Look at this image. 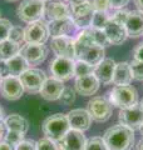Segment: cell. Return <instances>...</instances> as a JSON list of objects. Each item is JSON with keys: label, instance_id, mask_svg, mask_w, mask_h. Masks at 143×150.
Masks as SVG:
<instances>
[{"label": "cell", "instance_id": "43", "mask_svg": "<svg viewBox=\"0 0 143 150\" xmlns=\"http://www.w3.org/2000/svg\"><path fill=\"white\" fill-rule=\"evenodd\" d=\"M133 56H134V59H136V60L143 62V43L138 44L137 48L133 50Z\"/></svg>", "mask_w": 143, "mask_h": 150}, {"label": "cell", "instance_id": "11", "mask_svg": "<svg viewBox=\"0 0 143 150\" xmlns=\"http://www.w3.org/2000/svg\"><path fill=\"white\" fill-rule=\"evenodd\" d=\"M25 43L29 44H45L49 38V30H48V23L44 20L33 21L25 29Z\"/></svg>", "mask_w": 143, "mask_h": 150}, {"label": "cell", "instance_id": "24", "mask_svg": "<svg viewBox=\"0 0 143 150\" xmlns=\"http://www.w3.org/2000/svg\"><path fill=\"white\" fill-rule=\"evenodd\" d=\"M132 73L128 62H121L116 64L113 74V84L114 85H129L132 83Z\"/></svg>", "mask_w": 143, "mask_h": 150}, {"label": "cell", "instance_id": "31", "mask_svg": "<svg viewBox=\"0 0 143 150\" xmlns=\"http://www.w3.org/2000/svg\"><path fill=\"white\" fill-rule=\"evenodd\" d=\"M90 30V36H92V41L93 44L95 45H99L104 48V46H107L109 44V41L107 39L106 34H104V31L101 30V29H94V28H89Z\"/></svg>", "mask_w": 143, "mask_h": 150}, {"label": "cell", "instance_id": "30", "mask_svg": "<svg viewBox=\"0 0 143 150\" xmlns=\"http://www.w3.org/2000/svg\"><path fill=\"white\" fill-rule=\"evenodd\" d=\"M75 94H77L75 89L70 88V86H64L63 91H61L60 96H59L60 104H63L64 106L72 105V104H73V103L75 101Z\"/></svg>", "mask_w": 143, "mask_h": 150}, {"label": "cell", "instance_id": "39", "mask_svg": "<svg viewBox=\"0 0 143 150\" xmlns=\"http://www.w3.org/2000/svg\"><path fill=\"white\" fill-rule=\"evenodd\" d=\"M128 10H124V9H117L116 13L113 14V15H111L109 18L112 19V20H114L116 23H118V24H122L124 25V23L127 20V16H128Z\"/></svg>", "mask_w": 143, "mask_h": 150}, {"label": "cell", "instance_id": "38", "mask_svg": "<svg viewBox=\"0 0 143 150\" xmlns=\"http://www.w3.org/2000/svg\"><path fill=\"white\" fill-rule=\"evenodd\" d=\"M90 3V5L94 9V11H103L108 13V10L111 9L108 0H88Z\"/></svg>", "mask_w": 143, "mask_h": 150}, {"label": "cell", "instance_id": "10", "mask_svg": "<svg viewBox=\"0 0 143 150\" xmlns=\"http://www.w3.org/2000/svg\"><path fill=\"white\" fill-rule=\"evenodd\" d=\"M49 70L51 73V76L64 83L74 76V60L55 56L50 62Z\"/></svg>", "mask_w": 143, "mask_h": 150}, {"label": "cell", "instance_id": "47", "mask_svg": "<svg viewBox=\"0 0 143 150\" xmlns=\"http://www.w3.org/2000/svg\"><path fill=\"white\" fill-rule=\"evenodd\" d=\"M70 5H75V4H80V3H84V1H87V0H66Z\"/></svg>", "mask_w": 143, "mask_h": 150}, {"label": "cell", "instance_id": "34", "mask_svg": "<svg viewBox=\"0 0 143 150\" xmlns=\"http://www.w3.org/2000/svg\"><path fill=\"white\" fill-rule=\"evenodd\" d=\"M129 67L132 78L137 81H143V62L133 59L132 62H129Z\"/></svg>", "mask_w": 143, "mask_h": 150}, {"label": "cell", "instance_id": "49", "mask_svg": "<svg viewBox=\"0 0 143 150\" xmlns=\"http://www.w3.org/2000/svg\"><path fill=\"white\" fill-rule=\"evenodd\" d=\"M0 119H4V110L0 108Z\"/></svg>", "mask_w": 143, "mask_h": 150}, {"label": "cell", "instance_id": "25", "mask_svg": "<svg viewBox=\"0 0 143 150\" xmlns=\"http://www.w3.org/2000/svg\"><path fill=\"white\" fill-rule=\"evenodd\" d=\"M8 64V69H9V74L11 76H20V75L29 69V64L26 63V60L23 58L20 54H16L15 56H13L11 59L6 60Z\"/></svg>", "mask_w": 143, "mask_h": 150}, {"label": "cell", "instance_id": "7", "mask_svg": "<svg viewBox=\"0 0 143 150\" xmlns=\"http://www.w3.org/2000/svg\"><path fill=\"white\" fill-rule=\"evenodd\" d=\"M70 6V18L77 25L78 29H87L90 28L92 24V19L94 15V9L90 5V3L84 1L80 4H75V5H69Z\"/></svg>", "mask_w": 143, "mask_h": 150}, {"label": "cell", "instance_id": "28", "mask_svg": "<svg viewBox=\"0 0 143 150\" xmlns=\"http://www.w3.org/2000/svg\"><path fill=\"white\" fill-rule=\"evenodd\" d=\"M94 68L93 65H90L85 62H80V60H75L74 62V76H85V75L93 74L94 73Z\"/></svg>", "mask_w": 143, "mask_h": 150}, {"label": "cell", "instance_id": "32", "mask_svg": "<svg viewBox=\"0 0 143 150\" xmlns=\"http://www.w3.org/2000/svg\"><path fill=\"white\" fill-rule=\"evenodd\" d=\"M8 39L19 44L20 46H21V44H25V33H24V29L21 26L13 25V28L10 29V33H9Z\"/></svg>", "mask_w": 143, "mask_h": 150}, {"label": "cell", "instance_id": "22", "mask_svg": "<svg viewBox=\"0 0 143 150\" xmlns=\"http://www.w3.org/2000/svg\"><path fill=\"white\" fill-rule=\"evenodd\" d=\"M116 62L113 59H103L98 65L94 68V75L99 80V83L103 85H109L113 81V74H114V68H116Z\"/></svg>", "mask_w": 143, "mask_h": 150}, {"label": "cell", "instance_id": "29", "mask_svg": "<svg viewBox=\"0 0 143 150\" xmlns=\"http://www.w3.org/2000/svg\"><path fill=\"white\" fill-rule=\"evenodd\" d=\"M109 15L107 13L103 11H94V15L92 19V24H90V28H94V29H101L103 30L104 26L107 25V23L109 21Z\"/></svg>", "mask_w": 143, "mask_h": 150}, {"label": "cell", "instance_id": "55", "mask_svg": "<svg viewBox=\"0 0 143 150\" xmlns=\"http://www.w3.org/2000/svg\"><path fill=\"white\" fill-rule=\"evenodd\" d=\"M0 81H1V76H0Z\"/></svg>", "mask_w": 143, "mask_h": 150}, {"label": "cell", "instance_id": "19", "mask_svg": "<svg viewBox=\"0 0 143 150\" xmlns=\"http://www.w3.org/2000/svg\"><path fill=\"white\" fill-rule=\"evenodd\" d=\"M70 16V6L59 0H49L45 3L44 8V18L48 21L56 20Z\"/></svg>", "mask_w": 143, "mask_h": 150}, {"label": "cell", "instance_id": "42", "mask_svg": "<svg viewBox=\"0 0 143 150\" xmlns=\"http://www.w3.org/2000/svg\"><path fill=\"white\" fill-rule=\"evenodd\" d=\"M0 76H1V79L10 76V74H9V69H8V64H6V60H0Z\"/></svg>", "mask_w": 143, "mask_h": 150}, {"label": "cell", "instance_id": "15", "mask_svg": "<svg viewBox=\"0 0 143 150\" xmlns=\"http://www.w3.org/2000/svg\"><path fill=\"white\" fill-rule=\"evenodd\" d=\"M85 143H87V139L83 131L70 129L56 143V146H58V150H84Z\"/></svg>", "mask_w": 143, "mask_h": 150}, {"label": "cell", "instance_id": "53", "mask_svg": "<svg viewBox=\"0 0 143 150\" xmlns=\"http://www.w3.org/2000/svg\"><path fill=\"white\" fill-rule=\"evenodd\" d=\"M43 1H45V3H46V1H49V0H43Z\"/></svg>", "mask_w": 143, "mask_h": 150}, {"label": "cell", "instance_id": "5", "mask_svg": "<svg viewBox=\"0 0 143 150\" xmlns=\"http://www.w3.org/2000/svg\"><path fill=\"white\" fill-rule=\"evenodd\" d=\"M104 59V48L94 44H83L75 41V60L98 65Z\"/></svg>", "mask_w": 143, "mask_h": 150}, {"label": "cell", "instance_id": "44", "mask_svg": "<svg viewBox=\"0 0 143 150\" xmlns=\"http://www.w3.org/2000/svg\"><path fill=\"white\" fill-rule=\"evenodd\" d=\"M8 131H9V129H8V126L5 124V120L0 119V142H3V140L5 139Z\"/></svg>", "mask_w": 143, "mask_h": 150}, {"label": "cell", "instance_id": "13", "mask_svg": "<svg viewBox=\"0 0 143 150\" xmlns=\"http://www.w3.org/2000/svg\"><path fill=\"white\" fill-rule=\"evenodd\" d=\"M29 65H39L48 56V49L44 44H29L25 43L21 45L19 51Z\"/></svg>", "mask_w": 143, "mask_h": 150}, {"label": "cell", "instance_id": "16", "mask_svg": "<svg viewBox=\"0 0 143 150\" xmlns=\"http://www.w3.org/2000/svg\"><path fill=\"white\" fill-rule=\"evenodd\" d=\"M78 28L72 20V18H63V19H56V20L48 21V30L49 35L51 38H58V36H70L72 34L77 30Z\"/></svg>", "mask_w": 143, "mask_h": 150}, {"label": "cell", "instance_id": "6", "mask_svg": "<svg viewBox=\"0 0 143 150\" xmlns=\"http://www.w3.org/2000/svg\"><path fill=\"white\" fill-rule=\"evenodd\" d=\"M87 110L92 116V120L97 121V123H106L111 119L113 106L104 96H93L88 101Z\"/></svg>", "mask_w": 143, "mask_h": 150}, {"label": "cell", "instance_id": "20", "mask_svg": "<svg viewBox=\"0 0 143 150\" xmlns=\"http://www.w3.org/2000/svg\"><path fill=\"white\" fill-rule=\"evenodd\" d=\"M103 31L107 36L109 44H113V45H121L122 43H124L126 39L128 38L124 25L118 24V23L112 20V19H109V21L104 26Z\"/></svg>", "mask_w": 143, "mask_h": 150}, {"label": "cell", "instance_id": "18", "mask_svg": "<svg viewBox=\"0 0 143 150\" xmlns=\"http://www.w3.org/2000/svg\"><path fill=\"white\" fill-rule=\"evenodd\" d=\"M101 83L94 74H89L85 76H78L75 78L74 89L79 95L82 96H92L98 91Z\"/></svg>", "mask_w": 143, "mask_h": 150}, {"label": "cell", "instance_id": "50", "mask_svg": "<svg viewBox=\"0 0 143 150\" xmlns=\"http://www.w3.org/2000/svg\"><path fill=\"white\" fill-rule=\"evenodd\" d=\"M139 131H141V134H142V135H143V125H142V126H141V129H139Z\"/></svg>", "mask_w": 143, "mask_h": 150}, {"label": "cell", "instance_id": "14", "mask_svg": "<svg viewBox=\"0 0 143 150\" xmlns=\"http://www.w3.org/2000/svg\"><path fill=\"white\" fill-rule=\"evenodd\" d=\"M51 50L56 56L75 60V39L70 36H58L51 39Z\"/></svg>", "mask_w": 143, "mask_h": 150}, {"label": "cell", "instance_id": "33", "mask_svg": "<svg viewBox=\"0 0 143 150\" xmlns=\"http://www.w3.org/2000/svg\"><path fill=\"white\" fill-rule=\"evenodd\" d=\"M84 150H108L103 138L101 137H93L85 143Z\"/></svg>", "mask_w": 143, "mask_h": 150}, {"label": "cell", "instance_id": "27", "mask_svg": "<svg viewBox=\"0 0 143 150\" xmlns=\"http://www.w3.org/2000/svg\"><path fill=\"white\" fill-rule=\"evenodd\" d=\"M21 46L14 43L11 40H4L0 41V60H9L11 59L13 56H15L16 54H19Z\"/></svg>", "mask_w": 143, "mask_h": 150}, {"label": "cell", "instance_id": "12", "mask_svg": "<svg viewBox=\"0 0 143 150\" xmlns=\"http://www.w3.org/2000/svg\"><path fill=\"white\" fill-rule=\"evenodd\" d=\"M24 88L20 81V78L18 76H8L1 79L0 81V94L4 99L15 101L19 100L24 94Z\"/></svg>", "mask_w": 143, "mask_h": 150}, {"label": "cell", "instance_id": "21", "mask_svg": "<svg viewBox=\"0 0 143 150\" xmlns=\"http://www.w3.org/2000/svg\"><path fill=\"white\" fill-rule=\"evenodd\" d=\"M63 89H64L63 81L51 76V78H46L39 94L41 95L43 99H45L48 101H54V100H59V96L61 91H63Z\"/></svg>", "mask_w": 143, "mask_h": 150}, {"label": "cell", "instance_id": "45", "mask_svg": "<svg viewBox=\"0 0 143 150\" xmlns=\"http://www.w3.org/2000/svg\"><path fill=\"white\" fill-rule=\"evenodd\" d=\"M0 150H15L14 146H11L10 144H8L6 142H0Z\"/></svg>", "mask_w": 143, "mask_h": 150}, {"label": "cell", "instance_id": "40", "mask_svg": "<svg viewBox=\"0 0 143 150\" xmlns=\"http://www.w3.org/2000/svg\"><path fill=\"white\" fill-rule=\"evenodd\" d=\"M15 150H36V142L31 139H24L23 142H20L15 148Z\"/></svg>", "mask_w": 143, "mask_h": 150}, {"label": "cell", "instance_id": "4", "mask_svg": "<svg viewBox=\"0 0 143 150\" xmlns=\"http://www.w3.org/2000/svg\"><path fill=\"white\" fill-rule=\"evenodd\" d=\"M44 8L45 1L43 0H24L18 6L16 14L21 21L30 24L33 21L41 20L44 16Z\"/></svg>", "mask_w": 143, "mask_h": 150}, {"label": "cell", "instance_id": "23", "mask_svg": "<svg viewBox=\"0 0 143 150\" xmlns=\"http://www.w3.org/2000/svg\"><path fill=\"white\" fill-rule=\"evenodd\" d=\"M127 35L129 38H139L143 35V13L133 10L128 13L124 23Z\"/></svg>", "mask_w": 143, "mask_h": 150}, {"label": "cell", "instance_id": "37", "mask_svg": "<svg viewBox=\"0 0 143 150\" xmlns=\"http://www.w3.org/2000/svg\"><path fill=\"white\" fill-rule=\"evenodd\" d=\"M36 150H58V146H56V143L53 142V140L43 138L36 142Z\"/></svg>", "mask_w": 143, "mask_h": 150}, {"label": "cell", "instance_id": "26", "mask_svg": "<svg viewBox=\"0 0 143 150\" xmlns=\"http://www.w3.org/2000/svg\"><path fill=\"white\" fill-rule=\"evenodd\" d=\"M4 120H5V124L9 130L20 131V133H24V134H26L28 130H29V123H28V120L19 114H11L6 116Z\"/></svg>", "mask_w": 143, "mask_h": 150}, {"label": "cell", "instance_id": "1", "mask_svg": "<svg viewBox=\"0 0 143 150\" xmlns=\"http://www.w3.org/2000/svg\"><path fill=\"white\" fill-rule=\"evenodd\" d=\"M108 150H131L134 145V131L118 124L106 130L103 135Z\"/></svg>", "mask_w": 143, "mask_h": 150}, {"label": "cell", "instance_id": "2", "mask_svg": "<svg viewBox=\"0 0 143 150\" xmlns=\"http://www.w3.org/2000/svg\"><path fill=\"white\" fill-rule=\"evenodd\" d=\"M41 130L44 133L45 138L58 143L70 130V125H69L68 118H66V114L58 112V114L48 116L41 125Z\"/></svg>", "mask_w": 143, "mask_h": 150}, {"label": "cell", "instance_id": "17", "mask_svg": "<svg viewBox=\"0 0 143 150\" xmlns=\"http://www.w3.org/2000/svg\"><path fill=\"white\" fill-rule=\"evenodd\" d=\"M70 129L78 130V131H85L92 125V116L85 109H73L66 114Z\"/></svg>", "mask_w": 143, "mask_h": 150}, {"label": "cell", "instance_id": "41", "mask_svg": "<svg viewBox=\"0 0 143 150\" xmlns=\"http://www.w3.org/2000/svg\"><path fill=\"white\" fill-rule=\"evenodd\" d=\"M108 1L111 9H123L129 3V0H108Z\"/></svg>", "mask_w": 143, "mask_h": 150}, {"label": "cell", "instance_id": "54", "mask_svg": "<svg viewBox=\"0 0 143 150\" xmlns=\"http://www.w3.org/2000/svg\"><path fill=\"white\" fill-rule=\"evenodd\" d=\"M0 18H1V11H0Z\"/></svg>", "mask_w": 143, "mask_h": 150}, {"label": "cell", "instance_id": "46", "mask_svg": "<svg viewBox=\"0 0 143 150\" xmlns=\"http://www.w3.org/2000/svg\"><path fill=\"white\" fill-rule=\"evenodd\" d=\"M133 1H134V5L137 6L138 11L143 13V0H133Z\"/></svg>", "mask_w": 143, "mask_h": 150}, {"label": "cell", "instance_id": "52", "mask_svg": "<svg viewBox=\"0 0 143 150\" xmlns=\"http://www.w3.org/2000/svg\"><path fill=\"white\" fill-rule=\"evenodd\" d=\"M141 105H142V108H143V98H142V101H141Z\"/></svg>", "mask_w": 143, "mask_h": 150}, {"label": "cell", "instance_id": "9", "mask_svg": "<svg viewBox=\"0 0 143 150\" xmlns=\"http://www.w3.org/2000/svg\"><path fill=\"white\" fill-rule=\"evenodd\" d=\"M119 123L127 128L134 130H139L143 125V108L141 104H136L131 108L121 109L118 114Z\"/></svg>", "mask_w": 143, "mask_h": 150}, {"label": "cell", "instance_id": "51", "mask_svg": "<svg viewBox=\"0 0 143 150\" xmlns=\"http://www.w3.org/2000/svg\"><path fill=\"white\" fill-rule=\"evenodd\" d=\"M6 1H18V0H6Z\"/></svg>", "mask_w": 143, "mask_h": 150}, {"label": "cell", "instance_id": "3", "mask_svg": "<svg viewBox=\"0 0 143 150\" xmlns=\"http://www.w3.org/2000/svg\"><path fill=\"white\" fill-rule=\"evenodd\" d=\"M108 100L112 106L126 109L138 104V93L132 85H116L109 91Z\"/></svg>", "mask_w": 143, "mask_h": 150}, {"label": "cell", "instance_id": "48", "mask_svg": "<svg viewBox=\"0 0 143 150\" xmlns=\"http://www.w3.org/2000/svg\"><path fill=\"white\" fill-rule=\"evenodd\" d=\"M137 150H143V139L139 140V143L137 145Z\"/></svg>", "mask_w": 143, "mask_h": 150}, {"label": "cell", "instance_id": "36", "mask_svg": "<svg viewBox=\"0 0 143 150\" xmlns=\"http://www.w3.org/2000/svg\"><path fill=\"white\" fill-rule=\"evenodd\" d=\"M11 28H13V24L10 20L0 18V41H4L8 39Z\"/></svg>", "mask_w": 143, "mask_h": 150}, {"label": "cell", "instance_id": "35", "mask_svg": "<svg viewBox=\"0 0 143 150\" xmlns=\"http://www.w3.org/2000/svg\"><path fill=\"white\" fill-rule=\"evenodd\" d=\"M24 138H25V134L24 133H20V131H15V130H9L5 139H4V142H6L8 144H10L11 146L15 148L16 145L23 142Z\"/></svg>", "mask_w": 143, "mask_h": 150}, {"label": "cell", "instance_id": "8", "mask_svg": "<svg viewBox=\"0 0 143 150\" xmlns=\"http://www.w3.org/2000/svg\"><path fill=\"white\" fill-rule=\"evenodd\" d=\"M20 81L23 84L24 90L29 94L39 93L43 86V84L46 80V74L40 69H33L29 68L25 70L20 76Z\"/></svg>", "mask_w": 143, "mask_h": 150}]
</instances>
